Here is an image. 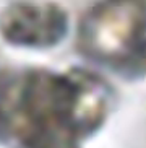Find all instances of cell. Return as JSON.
I'll return each mask as SVG.
<instances>
[{
	"mask_svg": "<svg viewBox=\"0 0 146 148\" xmlns=\"http://www.w3.org/2000/svg\"><path fill=\"white\" fill-rule=\"evenodd\" d=\"M104 111V88L88 75L33 72L0 86V134L18 148H73Z\"/></svg>",
	"mask_w": 146,
	"mask_h": 148,
	"instance_id": "cell-1",
	"label": "cell"
},
{
	"mask_svg": "<svg viewBox=\"0 0 146 148\" xmlns=\"http://www.w3.org/2000/svg\"><path fill=\"white\" fill-rule=\"evenodd\" d=\"M146 12L141 0H106L91 10L81 26V44L89 56L120 60L141 39Z\"/></svg>",
	"mask_w": 146,
	"mask_h": 148,
	"instance_id": "cell-2",
	"label": "cell"
},
{
	"mask_svg": "<svg viewBox=\"0 0 146 148\" xmlns=\"http://www.w3.org/2000/svg\"><path fill=\"white\" fill-rule=\"evenodd\" d=\"M0 31L20 46H50L67 33V15L52 3H15L0 15Z\"/></svg>",
	"mask_w": 146,
	"mask_h": 148,
	"instance_id": "cell-3",
	"label": "cell"
}]
</instances>
